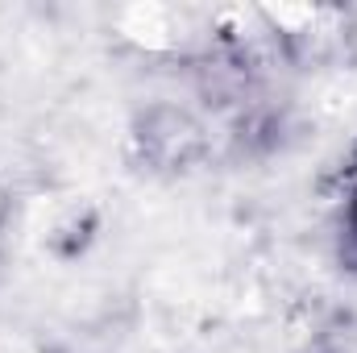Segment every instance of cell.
<instances>
[{
    "label": "cell",
    "instance_id": "obj_1",
    "mask_svg": "<svg viewBox=\"0 0 357 353\" xmlns=\"http://www.w3.org/2000/svg\"><path fill=\"white\" fill-rule=\"evenodd\" d=\"M354 225H357V208H354Z\"/></svg>",
    "mask_w": 357,
    "mask_h": 353
}]
</instances>
